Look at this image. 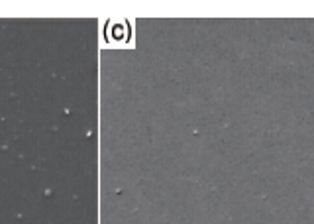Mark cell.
Wrapping results in <instances>:
<instances>
[{"mask_svg": "<svg viewBox=\"0 0 314 224\" xmlns=\"http://www.w3.org/2000/svg\"><path fill=\"white\" fill-rule=\"evenodd\" d=\"M128 31H130V28H128L126 22H112V24H108V37H112V39H126Z\"/></svg>", "mask_w": 314, "mask_h": 224, "instance_id": "6da1fadb", "label": "cell"}]
</instances>
